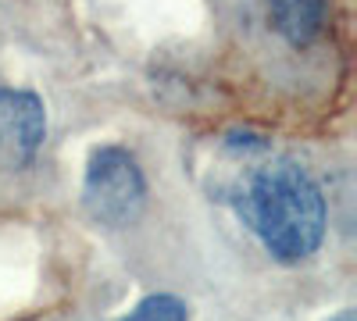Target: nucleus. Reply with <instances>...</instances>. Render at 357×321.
Segmentation results:
<instances>
[{"instance_id": "f257e3e1", "label": "nucleus", "mask_w": 357, "mask_h": 321, "mask_svg": "<svg viewBox=\"0 0 357 321\" xmlns=\"http://www.w3.org/2000/svg\"><path fill=\"white\" fill-rule=\"evenodd\" d=\"M240 214L261 236L264 250L282 265L307 260L325 236V200L311 175L289 161H264L240 193Z\"/></svg>"}, {"instance_id": "39448f33", "label": "nucleus", "mask_w": 357, "mask_h": 321, "mask_svg": "<svg viewBox=\"0 0 357 321\" xmlns=\"http://www.w3.org/2000/svg\"><path fill=\"white\" fill-rule=\"evenodd\" d=\"M122 321H190V318H186V304L183 300H175L168 293H158V297L139 300Z\"/></svg>"}, {"instance_id": "7ed1b4c3", "label": "nucleus", "mask_w": 357, "mask_h": 321, "mask_svg": "<svg viewBox=\"0 0 357 321\" xmlns=\"http://www.w3.org/2000/svg\"><path fill=\"white\" fill-rule=\"evenodd\" d=\"M47 114L43 100L29 90L0 86V168H25L43 147Z\"/></svg>"}, {"instance_id": "f03ea898", "label": "nucleus", "mask_w": 357, "mask_h": 321, "mask_svg": "<svg viewBox=\"0 0 357 321\" xmlns=\"http://www.w3.org/2000/svg\"><path fill=\"white\" fill-rule=\"evenodd\" d=\"M146 203V179L126 147H100L89 154L82 179V208L97 225L126 228Z\"/></svg>"}, {"instance_id": "423d86ee", "label": "nucleus", "mask_w": 357, "mask_h": 321, "mask_svg": "<svg viewBox=\"0 0 357 321\" xmlns=\"http://www.w3.org/2000/svg\"><path fill=\"white\" fill-rule=\"evenodd\" d=\"M329 321H357V314H354V311L347 307V311H340V314H333Z\"/></svg>"}, {"instance_id": "20e7f679", "label": "nucleus", "mask_w": 357, "mask_h": 321, "mask_svg": "<svg viewBox=\"0 0 357 321\" xmlns=\"http://www.w3.org/2000/svg\"><path fill=\"white\" fill-rule=\"evenodd\" d=\"M325 8H329V0H268L272 25L293 47H307L318 40L325 25Z\"/></svg>"}]
</instances>
